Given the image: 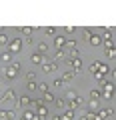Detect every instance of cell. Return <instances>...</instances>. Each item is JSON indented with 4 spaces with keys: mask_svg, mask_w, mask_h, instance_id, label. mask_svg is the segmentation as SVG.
<instances>
[{
    "mask_svg": "<svg viewBox=\"0 0 116 120\" xmlns=\"http://www.w3.org/2000/svg\"><path fill=\"white\" fill-rule=\"evenodd\" d=\"M48 50H50V46H48V42H40V44H38V54L46 56V54H48Z\"/></svg>",
    "mask_w": 116,
    "mask_h": 120,
    "instance_id": "obj_14",
    "label": "cell"
},
{
    "mask_svg": "<svg viewBox=\"0 0 116 120\" xmlns=\"http://www.w3.org/2000/svg\"><path fill=\"white\" fill-rule=\"evenodd\" d=\"M26 88H28V90L32 92V90H36V88H38V82H28V84H26Z\"/></svg>",
    "mask_w": 116,
    "mask_h": 120,
    "instance_id": "obj_28",
    "label": "cell"
},
{
    "mask_svg": "<svg viewBox=\"0 0 116 120\" xmlns=\"http://www.w3.org/2000/svg\"><path fill=\"white\" fill-rule=\"evenodd\" d=\"M54 102H56V106H58V108H64V106H66V102H64V98H56Z\"/></svg>",
    "mask_w": 116,
    "mask_h": 120,
    "instance_id": "obj_29",
    "label": "cell"
},
{
    "mask_svg": "<svg viewBox=\"0 0 116 120\" xmlns=\"http://www.w3.org/2000/svg\"><path fill=\"white\" fill-rule=\"evenodd\" d=\"M20 50H22V40H20V38H12V40L8 42V52L14 56V54H18Z\"/></svg>",
    "mask_w": 116,
    "mask_h": 120,
    "instance_id": "obj_2",
    "label": "cell"
},
{
    "mask_svg": "<svg viewBox=\"0 0 116 120\" xmlns=\"http://www.w3.org/2000/svg\"><path fill=\"white\" fill-rule=\"evenodd\" d=\"M54 46H56V50H64V46H66V36H54Z\"/></svg>",
    "mask_w": 116,
    "mask_h": 120,
    "instance_id": "obj_8",
    "label": "cell"
},
{
    "mask_svg": "<svg viewBox=\"0 0 116 120\" xmlns=\"http://www.w3.org/2000/svg\"><path fill=\"white\" fill-rule=\"evenodd\" d=\"M18 72H20V62H14V64H10L8 68H6V78H8V80H14V78L18 76Z\"/></svg>",
    "mask_w": 116,
    "mask_h": 120,
    "instance_id": "obj_3",
    "label": "cell"
},
{
    "mask_svg": "<svg viewBox=\"0 0 116 120\" xmlns=\"http://www.w3.org/2000/svg\"><path fill=\"white\" fill-rule=\"evenodd\" d=\"M68 64H70V68H72V72H80V70H82V58H80V56L70 58Z\"/></svg>",
    "mask_w": 116,
    "mask_h": 120,
    "instance_id": "obj_4",
    "label": "cell"
},
{
    "mask_svg": "<svg viewBox=\"0 0 116 120\" xmlns=\"http://www.w3.org/2000/svg\"><path fill=\"white\" fill-rule=\"evenodd\" d=\"M30 62H32V64H42V62H44V56L38 54V52H34V54L30 56Z\"/></svg>",
    "mask_w": 116,
    "mask_h": 120,
    "instance_id": "obj_13",
    "label": "cell"
},
{
    "mask_svg": "<svg viewBox=\"0 0 116 120\" xmlns=\"http://www.w3.org/2000/svg\"><path fill=\"white\" fill-rule=\"evenodd\" d=\"M30 102H32V98H30V96H18V106L28 108V106H30Z\"/></svg>",
    "mask_w": 116,
    "mask_h": 120,
    "instance_id": "obj_11",
    "label": "cell"
},
{
    "mask_svg": "<svg viewBox=\"0 0 116 120\" xmlns=\"http://www.w3.org/2000/svg\"><path fill=\"white\" fill-rule=\"evenodd\" d=\"M0 60H2V62H10V60H12V54H10V52H0Z\"/></svg>",
    "mask_w": 116,
    "mask_h": 120,
    "instance_id": "obj_20",
    "label": "cell"
},
{
    "mask_svg": "<svg viewBox=\"0 0 116 120\" xmlns=\"http://www.w3.org/2000/svg\"><path fill=\"white\" fill-rule=\"evenodd\" d=\"M62 120H74V110H70V108H66V112L62 114Z\"/></svg>",
    "mask_w": 116,
    "mask_h": 120,
    "instance_id": "obj_18",
    "label": "cell"
},
{
    "mask_svg": "<svg viewBox=\"0 0 116 120\" xmlns=\"http://www.w3.org/2000/svg\"><path fill=\"white\" fill-rule=\"evenodd\" d=\"M94 110H98V100H90L88 102V112H94Z\"/></svg>",
    "mask_w": 116,
    "mask_h": 120,
    "instance_id": "obj_21",
    "label": "cell"
},
{
    "mask_svg": "<svg viewBox=\"0 0 116 120\" xmlns=\"http://www.w3.org/2000/svg\"><path fill=\"white\" fill-rule=\"evenodd\" d=\"M60 80H62V82H72V80H74V72H64Z\"/></svg>",
    "mask_w": 116,
    "mask_h": 120,
    "instance_id": "obj_17",
    "label": "cell"
},
{
    "mask_svg": "<svg viewBox=\"0 0 116 120\" xmlns=\"http://www.w3.org/2000/svg\"><path fill=\"white\" fill-rule=\"evenodd\" d=\"M56 68H58V64H56L54 60H50V62H46V60H44V62H42V70H44V72H46V74L54 72Z\"/></svg>",
    "mask_w": 116,
    "mask_h": 120,
    "instance_id": "obj_6",
    "label": "cell"
},
{
    "mask_svg": "<svg viewBox=\"0 0 116 120\" xmlns=\"http://www.w3.org/2000/svg\"><path fill=\"white\" fill-rule=\"evenodd\" d=\"M38 90H42V92H48V84H46V82H38Z\"/></svg>",
    "mask_w": 116,
    "mask_h": 120,
    "instance_id": "obj_31",
    "label": "cell"
},
{
    "mask_svg": "<svg viewBox=\"0 0 116 120\" xmlns=\"http://www.w3.org/2000/svg\"><path fill=\"white\" fill-rule=\"evenodd\" d=\"M66 46L70 48V52H74V50H76V40H68V38H66Z\"/></svg>",
    "mask_w": 116,
    "mask_h": 120,
    "instance_id": "obj_22",
    "label": "cell"
},
{
    "mask_svg": "<svg viewBox=\"0 0 116 120\" xmlns=\"http://www.w3.org/2000/svg\"><path fill=\"white\" fill-rule=\"evenodd\" d=\"M104 54H106L110 60H114V56H116V50H114V46H106V48H104Z\"/></svg>",
    "mask_w": 116,
    "mask_h": 120,
    "instance_id": "obj_15",
    "label": "cell"
},
{
    "mask_svg": "<svg viewBox=\"0 0 116 120\" xmlns=\"http://www.w3.org/2000/svg\"><path fill=\"white\" fill-rule=\"evenodd\" d=\"M18 30H20L22 34H26V36H30V34H32V28H28V26H24V28H18Z\"/></svg>",
    "mask_w": 116,
    "mask_h": 120,
    "instance_id": "obj_27",
    "label": "cell"
},
{
    "mask_svg": "<svg viewBox=\"0 0 116 120\" xmlns=\"http://www.w3.org/2000/svg\"><path fill=\"white\" fill-rule=\"evenodd\" d=\"M82 104H84V98H82V96L78 94L74 100H70V102H68V108H70V110H76V108H80Z\"/></svg>",
    "mask_w": 116,
    "mask_h": 120,
    "instance_id": "obj_7",
    "label": "cell"
},
{
    "mask_svg": "<svg viewBox=\"0 0 116 120\" xmlns=\"http://www.w3.org/2000/svg\"><path fill=\"white\" fill-rule=\"evenodd\" d=\"M8 42H10L8 34H4V32H0V44H8Z\"/></svg>",
    "mask_w": 116,
    "mask_h": 120,
    "instance_id": "obj_24",
    "label": "cell"
},
{
    "mask_svg": "<svg viewBox=\"0 0 116 120\" xmlns=\"http://www.w3.org/2000/svg\"><path fill=\"white\" fill-rule=\"evenodd\" d=\"M46 34H56V28H52V26H48V28H46Z\"/></svg>",
    "mask_w": 116,
    "mask_h": 120,
    "instance_id": "obj_33",
    "label": "cell"
},
{
    "mask_svg": "<svg viewBox=\"0 0 116 120\" xmlns=\"http://www.w3.org/2000/svg\"><path fill=\"white\" fill-rule=\"evenodd\" d=\"M76 92H74V90H66V96H64V98H68V100H74V98H76Z\"/></svg>",
    "mask_w": 116,
    "mask_h": 120,
    "instance_id": "obj_25",
    "label": "cell"
},
{
    "mask_svg": "<svg viewBox=\"0 0 116 120\" xmlns=\"http://www.w3.org/2000/svg\"><path fill=\"white\" fill-rule=\"evenodd\" d=\"M82 34H84L82 38H86V40H88V36L92 34V30H90V28H84V30H82Z\"/></svg>",
    "mask_w": 116,
    "mask_h": 120,
    "instance_id": "obj_32",
    "label": "cell"
},
{
    "mask_svg": "<svg viewBox=\"0 0 116 120\" xmlns=\"http://www.w3.org/2000/svg\"><path fill=\"white\" fill-rule=\"evenodd\" d=\"M26 82H36V72H32V70H30V72L26 74Z\"/></svg>",
    "mask_w": 116,
    "mask_h": 120,
    "instance_id": "obj_23",
    "label": "cell"
},
{
    "mask_svg": "<svg viewBox=\"0 0 116 120\" xmlns=\"http://www.w3.org/2000/svg\"><path fill=\"white\" fill-rule=\"evenodd\" d=\"M66 54H68V52H64V50H56L54 52V58H66Z\"/></svg>",
    "mask_w": 116,
    "mask_h": 120,
    "instance_id": "obj_26",
    "label": "cell"
},
{
    "mask_svg": "<svg viewBox=\"0 0 116 120\" xmlns=\"http://www.w3.org/2000/svg\"><path fill=\"white\" fill-rule=\"evenodd\" d=\"M100 98H102L100 90H94V88H92V90H90V100H100Z\"/></svg>",
    "mask_w": 116,
    "mask_h": 120,
    "instance_id": "obj_19",
    "label": "cell"
},
{
    "mask_svg": "<svg viewBox=\"0 0 116 120\" xmlns=\"http://www.w3.org/2000/svg\"><path fill=\"white\" fill-rule=\"evenodd\" d=\"M36 114H38L40 118H46L48 116V106H38L36 108Z\"/></svg>",
    "mask_w": 116,
    "mask_h": 120,
    "instance_id": "obj_16",
    "label": "cell"
},
{
    "mask_svg": "<svg viewBox=\"0 0 116 120\" xmlns=\"http://www.w3.org/2000/svg\"><path fill=\"white\" fill-rule=\"evenodd\" d=\"M20 120H42V118H40V116L36 114V112H32V110H26L24 114L20 116Z\"/></svg>",
    "mask_w": 116,
    "mask_h": 120,
    "instance_id": "obj_9",
    "label": "cell"
},
{
    "mask_svg": "<svg viewBox=\"0 0 116 120\" xmlns=\"http://www.w3.org/2000/svg\"><path fill=\"white\" fill-rule=\"evenodd\" d=\"M88 44H90V46H100V44H102V38H100L98 34L92 32V34L88 36Z\"/></svg>",
    "mask_w": 116,
    "mask_h": 120,
    "instance_id": "obj_10",
    "label": "cell"
},
{
    "mask_svg": "<svg viewBox=\"0 0 116 120\" xmlns=\"http://www.w3.org/2000/svg\"><path fill=\"white\" fill-rule=\"evenodd\" d=\"M94 78H96V80H100V82H106V76L100 74V72H94Z\"/></svg>",
    "mask_w": 116,
    "mask_h": 120,
    "instance_id": "obj_30",
    "label": "cell"
},
{
    "mask_svg": "<svg viewBox=\"0 0 116 120\" xmlns=\"http://www.w3.org/2000/svg\"><path fill=\"white\" fill-rule=\"evenodd\" d=\"M52 120H62V118H60V116H52Z\"/></svg>",
    "mask_w": 116,
    "mask_h": 120,
    "instance_id": "obj_36",
    "label": "cell"
},
{
    "mask_svg": "<svg viewBox=\"0 0 116 120\" xmlns=\"http://www.w3.org/2000/svg\"><path fill=\"white\" fill-rule=\"evenodd\" d=\"M66 32H68V34H74V32H76V28H74V26H68V28H66Z\"/></svg>",
    "mask_w": 116,
    "mask_h": 120,
    "instance_id": "obj_34",
    "label": "cell"
},
{
    "mask_svg": "<svg viewBox=\"0 0 116 120\" xmlns=\"http://www.w3.org/2000/svg\"><path fill=\"white\" fill-rule=\"evenodd\" d=\"M54 94H52V92H44V96H42V104H44V106H48V104H52V102H54Z\"/></svg>",
    "mask_w": 116,
    "mask_h": 120,
    "instance_id": "obj_12",
    "label": "cell"
},
{
    "mask_svg": "<svg viewBox=\"0 0 116 120\" xmlns=\"http://www.w3.org/2000/svg\"><path fill=\"white\" fill-rule=\"evenodd\" d=\"M14 100H18V94L14 92L12 88H8L4 94H2V102H14Z\"/></svg>",
    "mask_w": 116,
    "mask_h": 120,
    "instance_id": "obj_5",
    "label": "cell"
},
{
    "mask_svg": "<svg viewBox=\"0 0 116 120\" xmlns=\"http://www.w3.org/2000/svg\"><path fill=\"white\" fill-rule=\"evenodd\" d=\"M54 86H64V82H62L60 78H56V80H54Z\"/></svg>",
    "mask_w": 116,
    "mask_h": 120,
    "instance_id": "obj_35",
    "label": "cell"
},
{
    "mask_svg": "<svg viewBox=\"0 0 116 120\" xmlns=\"http://www.w3.org/2000/svg\"><path fill=\"white\" fill-rule=\"evenodd\" d=\"M100 94L104 96V98H112L114 96V82H102V90H100Z\"/></svg>",
    "mask_w": 116,
    "mask_h": 120,
    "instance_id": "obj_1",
    "label": "cell"
}]
</instances>
